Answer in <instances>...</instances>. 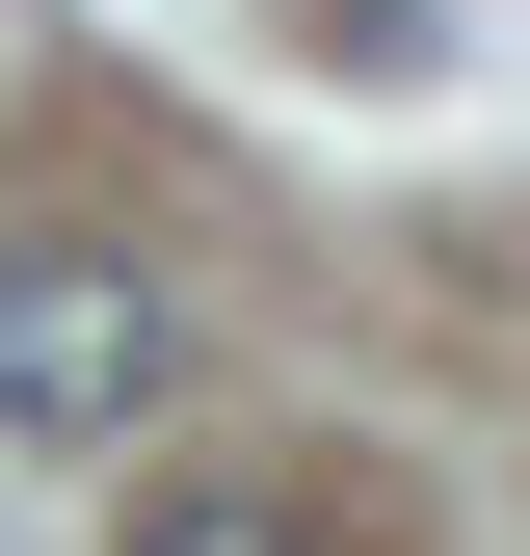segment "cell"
<instances>
[{"label":"cell","instance_id":"obj_1","mask_svg":"<svg viewBox=\"0 0 530 556\" xmlns=\"http://www.w3.org/2000/svg\"><path fill=\"white\" fill-rule=\"evenodd\" d=\"M160 371H186V318L132 292L106 239H53V265H0V425H27V451H106L132 397H160Z\"/></svg>","mask_w":530,"mask_h":556},{"label":"cell","instance_id":"obj_2","mask_svg":"<svg viewBox=\"0 0 530 556\" xmlns=\"http://www.w3.org/2000/svg\"><path fill=\"white\" fill-rule=\"evenodd\" d=\"M132 556H318V530H292V504H265V477H186V504H160V530H132Z\"/></svg>","mask_w":530,"mask_h":556}]
</instances>
